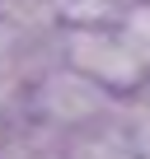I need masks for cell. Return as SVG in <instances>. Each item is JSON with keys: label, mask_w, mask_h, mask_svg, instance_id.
<instances>
[{"label": "cell", "mask_w": 150, "mask_h": 159, "mask_svg": "<svg viewBox=\"0 0 150 159\" xmlns=\"http://www.w3.org/2000/svg\"><path fill=\"white\" fill-rule=\"evenodd\" d=\"M113 108H117V98L108 89H99L94 80H85L80 70H70V66H52L47 75L33 80L28 94H24V112L38 126L56 131V136H70V131H80V126H94Z\"/></svg>", "instance_id": "obj_1"}, {"label": "cell", "mask_w": 150, "mask_h": 159, "mask_svg": "<svg viewBox=\"0 0 150 159\" xmlns=\"http://www.w3.org/2000/svg\"><path fill=\"white\" fill-rule=\"evenodd\" d=\"M61 66L80 70L85 80H94L99 89H108L113 98L136 94L150 80V70L122 42L117 28H61Z\"/></svg>", "instance_id": "obj_2"}, {"label": "cell", "mask_w": 150, "mask_h": 159, "mask_svg": "<svg viewBox=\"0 0 150 159\" xmlns=\"http://www.w3.org/2000/svg\"><path fill=\"white\" fill-rule=\"evenodd\" d=\"M56 154L61 159H136L131 154V140H127V131L117 122V108L103 122H94V126H80V131L61 136L56 140Z\"/></svg>", "instance_id": "obj_3"}, {"label": "cell", "mask_w": 150, "mask_h": 159, "mask_svg": "<svg viewBox=\"0 0 150 159\" xmlns=\"http://www.w3.org/2000/svg\"><path fill=\"white\" fill-rule=\"evenodd\" d=\"M0 28L10 38H42L61 33V0H0Z\"/></svg>", "instance_id": "obj_4"}, {"label": "cell", "mask_w": 150, "mask_h": 159, "mask_svg": "<svg viewBox=\"0 0 150 159\" xmlns=\"http://www.w3.org/2000/svg\"><path fill=\"white\" fill-rule=\"evenodd\" d=\"M117 122H122V131L131 140V154L136 159H150V80L136 94L117 98Z\"/></svg>", "instance_id": "obj_5"}, {"label": "cell", "mask_w": 150, "mask_h": 159, "mask_svg": "<svg viewBox=\"0 0 150 159\" xmlns=\"http://www.w3.org/2000/svg\"><path fill=\"white\" fill-rule=\"evenodd\" d=\"M117 33H122V42H127V47L141 56V66L150 70V0H136V5L122 14Z\"/></svg>", "instance_id": "obj_6"}, {"label": "cell", "mask_w": 150, "mask_h": 159, "mask_svg": "<svg viewBox=\"0 0 150 159\" xmlns=\"http://www.w3.org/2000/svg\"><path fill=\"white\" fill-rule=\"evenodd\" d=\"M24 94H28V80L14 66V56L5 47V33H0V117H5V112H19L24 108Z\"/></svg>", "instance_id": "obj_7"}]
</instances>
